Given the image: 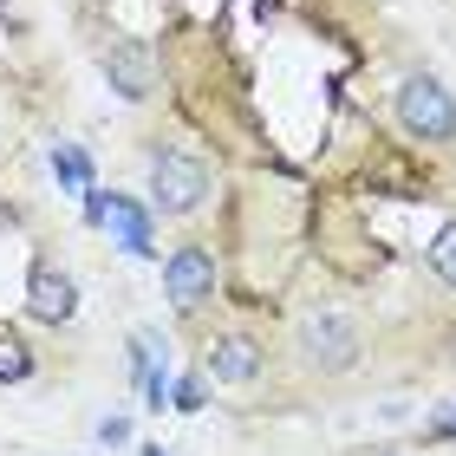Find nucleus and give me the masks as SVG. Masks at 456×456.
<instances>
[{"label":"nucleus","mask_w":456,"mask_h":456,"mask_svg":"<svg viewBox=\"0 0 456 456\" xmlns=\"http://www.w3.org/2000/svg\"><path fill=\"white\" fill-rule=\"evenodd\" d=\"M300 346H306V359H314L320 371L359 365V326H352V314H306Z\"/></svg>","instance_id":"nucleus-4"},{"label":"nucleus","mask_w":456,"mask_h":456,"mask_svg":"<svg viewBox=\"0 0 456 456\" xmlns=\"http://www.w3.org/2000/svg\"><path fill=\"white\" fill-rule=\"evenodd\" d=\"M151 196L163 216H196L209 202V163L183 143H157L151 151Z\"/></svg>","instance_id":"nucleus-1"},{"label":"nucleus","mask_w":456,"mask_h":456,"mask_svg":"<svg viewBox=\"0 0 456 456\" xmlns=\"http://www.w3.org/2000/svg\"><path fill=\"white\" fill-rule=\"evenodd\" d=\"M209 371H216V379H228V385H248V379L261 371V359H255V346H241V339H216Z\"/></svg>","instance_id":"nucleus-8"},{"label":"nucleus","mask_w":456,"mask_h":456,"mask_svg":"<svg viewBox=\"0 0 456 456\" xmlns=\"http://www.w3.org/2000/svg\"><path fill=\"white\" fill-rule=\"evenodd\" d=\"M53 170H59V183H66V190H92V163H86V151H78V143H53Z\"/></svg>","instance_id":"nucleus-9"},{"label":"nucleus","mask_w":456,"mask_h":456,"mask_svg":"<svg viewBox=\"0 0 456 456\" xmlns=\"http://www.w3.org/2000/svg\"><path fill=\"white\" fill-rule=\"evenodd\" d=\"M398 118H404V131H418L424 143H450L456 137V98L444 92V78H430V72H404Z\"/></svg>","instance_id":"nucleus-2"},{"label":"nucleus","mask_w":456,"mask_h":456,"mask_svg":"<svg viewBox=\"0 0 456 456\" xmlns=\"http://www.w3.org/2000/svg\"><path fill=\"white\" fill-rule=\"evenodd\" d=\"M86 222L92 228H111L124 255H151V209L137 196H111V190H86Z\"/></svg>","instance_id":"nucleus-3"},{"label":"nucleus","mask_w":456,"mask_h":456,"mask_svg":"<svg viewBox=\"0 0 456 456\" xmlns=\"http://www.w3.org/2000/svg\"><path fill=\"white\" fill-rule=\"evenodd\" d=\"M27 306H33V320H46V326H59V320H72V306H78V294H72V281L59 274L53 261H39L33 274H27Z\"/></svg>","instance_id":"nucleus-7"},{"label":"nucleus","mask_w":456,"mask_h":456,"mask_svg":"<svg viewBox=\"0 0 456 456\" xmlns=\"http://www.w3.org/2000/svg\"><path fill=\"white\" fill-rule=\"evenodd\" d=\"M163 294H170L176 314H196V306H209L216 294V261H209V248H176L170 267H163Z\"/></svg>","instance_id":"nucleus-5"},{"label":"nucleus","mask_w":456,"mask_h":456,"mask_svg":"<svg viewBox=\"0 0 456 456\" xmlns=\"http://www.w3.org/2000/svg\"><path fill=\"white\" fill-rule=\"evenodd\" d=\"M176 411H202V379H183L176 385Z\"/></svg>","instance_id":"nucleus-12"},{"label":"nucleus","mask_w":456,"mask_h":456,"mask_svg":"<svg viewBox=\"0 0 456 456\" xmlns=\"http://www.w3.org/2000/svg\"><path fill=\"white\" fill-rule=\"evenodd\" d=\"M33 371V359H27V346L20 339H0V385H20Z\"/></svg>","instance_id":"nucleus-11"},{"label":"nucleus","mask_w":456,"mask_h":456,"mask_svg":"<svg viewBox=\"0 0 456 456\" xmlns=\"http://www.w3.org/2000/svg\"><path fill=\"white\" fill-rule=\"evenodd\" d=\"M105 78L118 86V98H151L157 92V59L143 39H111L105 46Z\"/></svg>","instance_id":"nucleus-6"},{"label":"nucleus","mask_w":456,"mask_h":456,"mask_svg":"<svg viewBox=\"0 0 456 456\" xmlns=\"http://www.w3.org/2000/svg\"><path fill=\"white\" fill-rule=\"evenodd\" d=\"M430 267H437V281L456 287V222L437 228V241H430Z\"/></svg>","instance_id":"nucleus-10"},{"label":"nucleus","mask_w":456,"mask_h":456,"mask_svg":"<svg viewBox=\"0 0 456 456\" xmlns=\"http://www.w3.org/2000/svg\"><path fill=\"white\" fill-rule=\"evenodd\" d=\"M143 456H163V450H143Z\"/></svg>","instance_id":"nucleus-14"},{"label":"nucleus","mask_w":456,"mask_h":456,"mask_svg":"<svg viewBox=\"0 0 456 456\" xmlns=\"http://www.w3.org/2000/svg\"><path fill=\"white\" fill-rule=\"evenodd\" d=\"M430 437H456V404H444L437 418H430Z\"/></svg>","instance_id":"nucleus-13"}]
</instances>
